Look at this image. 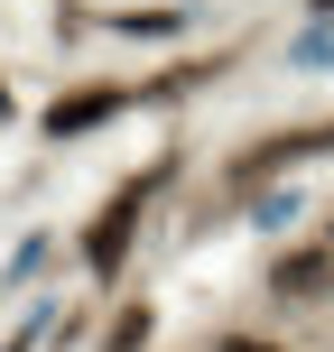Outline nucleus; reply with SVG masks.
<instances>
[{
	"label": "nucleus",
	"instance_id": "nucleus-1",
	"mask_svg": "<svg viewBox=\"0 0 334 352\" xmlns=\"http://www.w3.org/2000/svg\"><path fill=\"white\" fill-rule=\"evenodd\" d=\"M158 176H167V167H149V176H130V186L112 195L103 213H93V241H84V260L103 269V278H112V269L130 260V223H140V204H149V195H158Z\"/></svg>",
	"mask_w": 334,
	"mask_h": 352
},
{
	"label": "nucleus",
	"instance_id": "nucleus-2",
	"mask_svg": "<svg viewBox=\"0 0 334 352\" xmlns=\"http://www.w3.org/2000/svg\"><path fill=\"white\" fill-rule=\"evenodd\" d=\"M269 287H279V297H325L334 287V250H288V260L269 269Z\"/></svg>",
	"mask_w": 334,
	"mask_h": 352
},
{
	"label": "nucleus",
	"instance_id": "nucleus-3",
	"mask_svg": "<svg viewBox=\"0 0 334 352\" xmlns=\"http://www.w3.org/2000/svg\"><path fill=\"white\" fill-rule=\"evenodd\" d=\"M103 111H121V93H74V102H56V111H47V130H56V140H74V130H93Z\"/></svg>",
	"mask_w": 334,
	"mask_h": 352
},
{
	"label": "nucleus",
	"instance_id": "nucleus-4",
	"mask_svg": "<svg viewBox=\"0 0 334 352\" xmlns=\"http://www.w3.org/2000/svg\"><path fill=\"white\" fill-rule=\"evenodd\" d=\"M213 352H279V343H251V334H223V343H213Z\"/></svg>",
	"mask_w": 334,
	"mask_h": 352
}]
</instances>
